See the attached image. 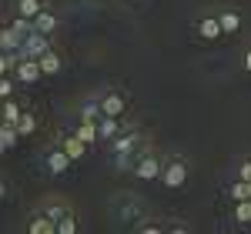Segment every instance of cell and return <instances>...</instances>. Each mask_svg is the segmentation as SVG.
I'll return each instance as SVG.
<instances>
[{"label": "cell", "mask_w": 251, "mask_h": 234, "mask_svg": "<svg viewBox=\"0 0 251 234\" xmlns=\"http://www.w3.org/2000/svg\"><path fill=\"white\" fill-rule=\"evenodd\" d=\"M241 181H251V161L245 164V171H241Z\"/></svg>", "instance_id": "obj_21"}, {"label": "cell", "mask_w": 251, "mask_h": 234, "mask_svg": "<svg viewBox=\"0 0 251 234\" xmlns=\"http://www.w3.org/2000/svg\"><path fill=\"white\" fill-rule=\"evenodd\" d=\"M117 131V124H114V117H107V120H104V124H100V134L107 137V134H114Z\"/></svg>", "instance_id": "obj_20"}, {"label": "cell", "mask_w": 251, "mask_h": 234, "mask_svg": "<svg viewBox=\"0 0 251 234\" xmlns=\"http://www.w3.org/2000/svg\"><path fill=\"white\" fill-rule=\"evenodd\" d=\"M40 74H44V70H40L37 60H24V64H20V80H37Z\"/></svg>", "instance_id": "obj_3"}, {"label": "cell", "mask_w": 251, "mask_h": 234, "mask_svg": "<svg viewBox=\"0 0 251 234\" xmlns=\"http://www.w3.org/2000/svg\"><path fill=\"white\" fill-rule=\"evenodd\" d=\"M137 174L141 177H154L157 174V161L154 157H141V161H137Z\"/></svg>", "instance_id": "obj_4"}, {"label": "cell", "mask_w": 251, "mask_h": 234, "mask_svg": "<svg viewBox=\"0 0 251 234\" xmlns=\"http://www.w3.org/2000/svg\"><path fill=\"white\" fill-rule=\"evenodd\" d=\"M71 161H74V157L67 154V151H64V154H50V171H54V174L67 171V164H71Z\"/></svg>", "instance_id": "obj_5"}, {"label": "cell", "mask_w": 251, "mask_h": 234, "mask_svg": "<svg viewBox=\"0 0 251 234\" xmlns=\"http://www.w3.org/2000/svg\"><path fill=\"white\" fill-rule=\"evenodd\" d=\"M231 194L238 197V201H248V197H251V181H241V184H234Z\"/></svg>", "instance_id": "obj_11"}, {"label": "cell", "mask_w": 251, "mask_h": 234, "mask_svg": "<svg viewBox=\"0 0 251 234\" xmlns=\"http://www.w3.org/2000/svg\"><path fill=\"white\" fill-rule=\"evenodd\" d=\"M100 111H104V117H121V111H124V100L117 97V94H111V97H104Z\"/></svg>", "instance_id": "obj_1"}, {"label": "cell", "mask_w": 251, "mask_h": 234, "mask_svg": "<svg viewBox=\"0 0 251 234\" xmlns=\"http://www.w3.org/2000/svg\"><path fill=\"white\" fill-rule=\"evenodd\" d=\"M238 221H251V201H241L238 204Z\"/></svg>", "instance_id": "obj_19"}, {"label": "cell", "mask_w": 251, "mask_h": 234, "mask_svg": "<svg viewBox=\"0 0 251 234\" xmlns=\"http://www.w3.org/2000/svg\"><path fill=\"white\" fill-rule=\"evenodd\" d=\"M0 137H3V151H7V147H14V144H17V131H14V127H10V124H7V127H3V131H0Z\"/></svg>", "instance_id": "obj_14"}, {"label": "cell", "mask_w": 251, "mask_h": 234, "mask_svg": "<svg viewBox=\"0 0 251 234\" xmlns=\"http://www.w3.org/2000/svg\"><path fill=\"white\" fill-rule=\"evenodd\" d=\"M218 34H221V20H204V23H201V37L214 40Z\"/></svg>", "instance_id": "obj_8"}, {"label": "cell", "mask_w": 251, "mask_h": 234, "mask_svg": "<svg viewBox=\"0 0 251 234\" xmlns=\"http://www.w3.org/2000/svg\"><path fill=\"white\" fill-rule=\"evenodd\" d=\"M20 14H24V17H37L40 3H37V0H20Z\"/></svg>", "instance_id": "obj_10"}, {"label": "cell", "mask_w": 251, "mask_h": 234, "mask_svg": "<svg viewBox=\"0 0 251 234\" xmlns=\"http://www.w3.org/2000/svg\"><path fill=\"white\" fill-rule=\"evenodd\" d=\"M57 67H60V60L54 57V54H44V57H40V70H44V74H54Z\"/></svg>", "instance_id": "obj_9"}, {"label": "cell", "mask_w": 251, "mask_h": 234, "mask_svg": "<svg viewBox=\"0 0 251 234\" xmlns=\"http://www.w3.org/2000/svg\"><path fill=\"white\" fill-rule=\"evenodd\" d=\"M54 23H57V20L50 17V14H37V20H34V30H40V34H50V30H54Z\"/></svg>", "instance_id": "obj_7"}, {"label": "cell", "mask_w": 251, "mask_h": 234, "mask_svg": "<svg viewBox=\"0 0 251 234\" xmlns=\"http://www.w3.org/2000/svg\"><path fill=\"white\" fill-rule=\"evenodd\" d=\"M27 47H30V54H47V40H44V37H34Z\"/></svg>", "instance_id": "obj_17"}, {"label": "cell", "mask_w": 251, "mask_h": 234, "mask_svg": "<svg viewBox=\"0 0 251 234\" xmlns=\"http://www.w3.org/2000/svg\"><path fill=\"white\" fill-rule=\"evenodd\" d=\"M30 231H57V224H47V217H34Z\"/></svg>", "instance_id": "obj_15"}, {"label": "cell", "mask_w": 251, "mask_h": 234, "mask_svg": "<svg viewBox=\"0 0 251 234\" xmlns=\"http://www.w3.org/2000/svg\"><path fill=\"white\" fill-rule=\"evenodd\" d=\"M221 30H228V34H231V30H238V14H221Z\"/></svg>", "instance_id": "obj_13"}, {"label": "cell", "mask_w": 251, "mask_h": 234, "mask_svg": "<svg viewBox=\"0 0 251 234\" xmlns=\"http://www.w3.org/2000/svg\"><path fill=\"white\" fill-rule=\"evenodd\" d=\"M245 64H248V70H251V50H248V57H245Z\"/></svg>", "instance_id": "obj_22"}, {"label": "cell", "mask_w": 251, "mask_h": 234, "mask_svg": "<svg viewBox=\"0 0 251 234\" xmlns=\"http://www.w3.org/2000/svg\"><path fill=\"white\" fill-rule=\"evenodd\" d=\"M17 131H20V134L34 131V117H30V114H20V120H17Z\"/></svg>", "instance_id": "obj_16"}, {"label": "cell", "mask_w": 251, "mask_h": 234, "mask_svg": "<svg viewBox=\"0 0 251 234\" xmlns=\"http://www.w3.org/2000/svg\"><path fill=\"white\" fill-rule=\"evenodd\" d=\"M3 117H7V124H14V120H20V107L14 104V100H7V104H3Z\"/></svg>", "instance_id": "obj_12"}, {"label": "cell", "mask_w": 251, "mask_h": 234, "mask_svg": "<svg viewBox=\"0 0 251 234\" xmlns=\"http://www.w3.org/2000/svg\"><path fill=\"white\" fill-rule=\"evenodd\" d=\"M164 184H168V187H177V184H184V164H171V167L164 171Z\"/></svg>", "instance_id": "obj_2"}, {"label": "cell", "mask_w": 251, "mask_h": 234, "mask_svg": "<svg viewBox=\"0 0 251 234\" xmlns=\"http://www.w3.org/2000/svg\"><path fill=\"white\" fill-rule=\"evenodd\" d=\"M84 144H87V140H80V137H67V140H64V151L71 157H80L84 154Z\"/></svg>", "instance_id": "obj_6"}, {"label": "cell", "mask_w": 251, "mask_h": 234, "mask_svg": "<svg viewBox=\"0 0 251 234\" xmlns=\"http://www.w3.org/2000/svg\"><path fill=\"white\" fill-rule=\"evenodd\" d=\"M77 137H80V140H87V144H91V140H94V137H97V131H94V127H91V120H87V124H84V127H80V131H77Z\"/></svg>", "instance_id": "obj_18"}]
</instances>
